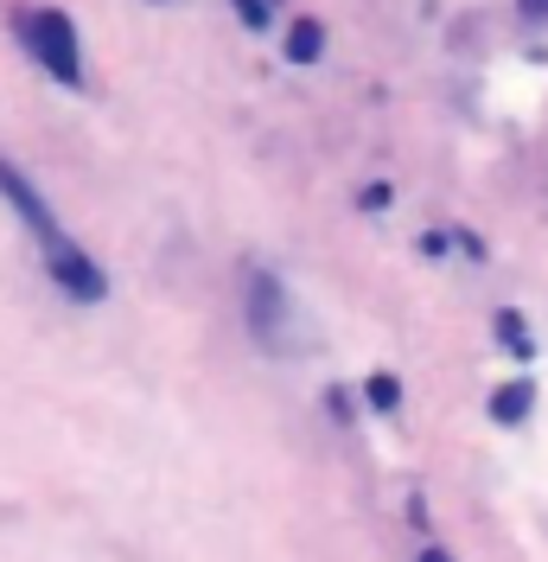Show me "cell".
Instances as JSON below:
<instances>
[{"instance_id": "cell-1", "label": "cell", "mask_w": 548, "mask_h": 562, "mask_svg": "<svg viewBox=\"0 0 548 562\" xmlns=\"http://www.w3.org/2000/svg\"><path fill=\"white\" fill-rule=\"evenodd\" d=\"M0 192H7V205L26 217V231H33V244L45 249V262H52L58 288H65V294H77V301H103V288H109L103 269H96V262H90V256L70 244L65 231H58V217H52V205L33 192V179L20 173V167H7V160H0Z\"/></svg>"}, {"instance_id": "cell-2", "label": "cell", "mask_w": 548, "mask_h": 562, "mask_svg": "<svg viewBox=\"0 0 548 562\" xmlns=\"http://www.w3.org/2000/svg\"><path fill=\"white\" fill-rule=\"evenodd\" d=\"M20 33H26V45L38 52V65L52 70L58 83H77V77H83V58H77V33H70L65 13H33Z\"/></svg>"}, {"instance_id": "cell-3", "label": "cell", "mask_w": 548, "mask_h": 562, "mask_svg": "<svg viewBox=\"0 0 548 562\" xmlns=\"http://www.w3.org/2000/svg\"><path fill=\"white\" fill-rule=\"evenodd\" d=\"M249 319H255V333H262L269 346L281 339V326H287V288L274 276H255V288H249ZM281 346H287V339H281Z\"/></svg>"}, {"instance_id": "cell-4", "label": "cell", "mask_w": 548, "mask_h": 562, "mask_svg": "<svg viewBox=\"0 0 548 562\" xmlns=\"http://www.w3.org/2000/svg\"><path fill=\"white\" fill-rule=\"evenodd\" d=\"M319 52H326V26H319V20H294V33H287V58H294V65H312Z\"/></svg>"}, {"instance_id": "cell-5", "label": "cell", "mask_w": 548, "mask_h": 562, "mask_svg": "<svg viewBox=\"0 0 548 562\" xmlns=\"http://www.w3.org/2000/svg\"><path fill=\"white\" fill-rule=\"evenodd\" d=\"M529 403H536V390L529 384H504L498 396H491V422H523L529 416Z\"/></svg>"}, {"instance_id": "cell-6", "label": "cell", "mask_w": 548, "mask_h": 562, "mask_svg": "<svg viewBox=\"0 0 548 562\" xmlns=\"http://www.w3.org/2000/svg\"><path fill=\"white\" fill-rule=\"evenodd\" d=\"M364 396H370V409H396V403H402V384H396L389 371H377V378L364 384Z\"/></svg>"}, {"instance_id": "cell-7", "label": "cell", "mask_w": 548, "mask_h": 562, "mask_svg": "<svg viewBox=\"0 0 548 562\" xmlns=\"http://www.w3.org/2000/svg\"><path fill=\"white\" fill-rule=\"evenodd\" d=\"M498 333H504V346H511V351H529V326H523V314L504 307V314H498Z\"/></svg>"}, {"instance_id": "cell-8", "label": "cell", "mask_w": 548, "mask_h": 562, "mask_svg": "<svg viewBox=\"0 0 548 562\" xmlns=\"http://www.w3.org/2000/svg\"><path fill=\"white\" fill-rule=\"evenodd\" d=\"M237 13L249 20V26H269V20H274V0H237Z\"/></svg>"}, {"instance_id": "cell-9", "label": "cell", "mask_w": 548, "mask_h": 562, "mask_svg": "<svg viewBox=\"0 0 548 562\" xmlns=\"http://www.w3.org/2000/svg\"><path fill=\"white\" fill-rule=\"evenodd\" d=\"M523 13H529V20H548V0H523Z\"/></svg>"}, {"instance_id": "cell-10", "label": "cell", "mask_w": 548, "mask_h": 562, "mask_svg": "<svg viewBox=\"0 0 548 562\" xmlns=\"http://www.w3.org/2000/svg\"><path fill=\"white\" fill-rule=\"evenodd\" d=\"M414 562H446V550H421V557H414Z\"/></svg>"}]
</instances>
